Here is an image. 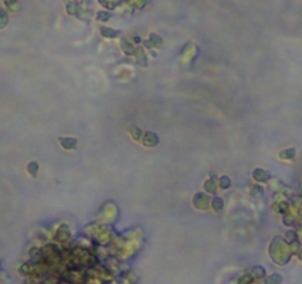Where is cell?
<instances>
[{
  "label": "cell",
  "mask_w": 302,
  "mask_h": 284,
  "mask_svg": "<svg viewBox=\"0 0 302 284\" xmlns=\"http://www.w3.org/2000/svg\"><path fill=\"white\" fill-rule=\"evenodd\" d=\"M37 172H39V164H37L36 161H31V163L28 164V173L31 176H36Z\"/></svg>",
  "instance_id": "11"
},
{
  "label": "cell",
  "mask_w": 302,
  "mask_h": 284,
  "mask_svg": "<svg viewBox=\"0 0 302 284\" xmlns=\"http://www.w3.org/2000/svg\"><path fill=\"white\" fill-rule=\"evenodd\" d=\"M204 190L208 192H215L216 191V185H215V182L212 179H209V181L204 182Z\"/></svg>",
  "instance_id": "10"
},
{
  "label": "cell",
  "mask_w": 302,
  "mask_h": 284,
  "mask_svg": "<svg viewBox=\"0 0 302 284\" xmlns=\"http://www.w3.org/2000/svg\"><path fill=\"white\" fill-rule=\"evenodd\" d=\"M67 10L70 12V13H76V3H74V2L68 3V5H67Z\"/></svg>",
  "instance_id": "17"
},
{
  "label": "cell",
  "mask_w": 302,
  "mask_h": 284,
  "mask_svg": "<svg viewBox=\"0 0 302 284\" xmlns=\"http://www.w3.org/2000/svg\"><path fill=\"white\" fill-rule=\"evenodd\" d=\"M252 196L253 197H262L264 196V188L261 185H255L252 188Z\"/></svg>",
  "instance_id": "12"
},
{
  "label": "cell",
  "mask_w": 302,
  "mask_h": 284,
  "mask_svg": "<svg viewBox=\"0 0 302 284\" xmlns=\"http://www.w3.org/2000/svg\"><path fill=\"white\" fill-rule=\"evenodd\" d=\"M212 207H213V210H216V212L222 210V207H224L222 198H221V197H213V200H212Z\"/></svg>",
  "instance_id": "5"
},
{
  "label": "cell",
  "mask_w": 302,
  "mask_h": 284,
  "mask_svg": "<svg viewBox=\"0 0 302 284\" xmlns=\"http://www.w3.org/2000/svg\"><path fill=\"white\" fill-rule=\"evenodd\" d=\"M250 272H252V277H258V278H262V277L265 275V269L262 268V266H253V268L250 269Z\"/></svg>",
  "instance_id": "6"
},
{
  "label": "cell",
  "mask_w": 302,
  "mask_h": 284,
  "mask_svg": "<svg viewBox=\"0 0 302 284\" xmlns=\"http://www.w3.org/2000/svg\"><path fill=\"white\" fill-rule=\"evenodd\" d=\"M101 34L105 37H108V39H113V37H117L120 34V31L117 30H111V28H107V27H102L101 28Z\"/></svg>",
  "instance_id": "4"
},
{
  "label": "cell",
  "mask_w": 302,
  "mask_h": 284,
  "mask_svg": "<svg viewBox=\"0 0 302 284\" xmlns=\"http://www.w3.org/2000/svg\"><path fill=\"white\" fill-rule=\"evenodd\" d=\"M6 22H8V16H6V13H0V28L5 27Z\"/></svg>",
  "instance_id": "16"
},
{
  "label": "cell",
  "mask_w": 302,
  "mask_h": 284,
  "mask_svg": "<svg viewBox=\"0 0 302 284\" xmlns=\"http://www.w3.org/2000/svg\"><path fill=\"white\" fill-rule=\"evenodd\" d=\"M229 185H231V181H229L228 176H221V179H219V186H221L222 190H227Z\"/></svg>",
  "instance_id": "9"
},
{
  "label": "cell",
  "mask_w": 302,
  "mask_h": 284,
  "mask_svg": "<svg viewBox=\"0 0 302 284\" xmlns=\"http://www.w3.org/2000/svg\"><path fill=\"white\" fill-rule=\"evenodd\" d=\"M99 2H101V3H104V2H105V0H99Z\"/></svg>",
  "instance_id": "21"
},
{
  "label": "cell",
  "mask_w": 302,
  "mask_h": 284,
  "mask_svg": "<svg viewBox=\"0 0 302 284\" xmlns=\"http://www.w3.org/2000/svg\"><path fill=\"white\" fill-rule=\"evenodd\" d=\"M121 47H123V51H125V53H129V55H132L133 52H135V49H133V46L130 45L127 40H121Z\"/></svg>",
  "instance_id": "8"
},
{
  "label": "cell",
  "mask_w": 302,
  "mask_h": 284,
  "mask_svg": "<svg viewBox=\"0 0 302 284\" xmlns=\"http://www.w3.org/2000/svg\"><path fill=\"white\" fill-rule=\"evenodd\" d=\"M144 144L147 147H156L159 144V138H157L156 133H153V132H147L145 136H144Z\"/></svg>",
  "instance_id": "1"
},
{
  "label": "cell",
  "mask_w": 302,
  "mask_h": 284,
  "mask_svg": "<svg viewBox=\"0 0 302 284\" xmlns=\"http://www.w3.org/2000/svg\"><path fill=\"white\" fill-rule=\"evenodd\" d=\"M253 178H255L258 182H267L270 179V173L262 170V169H256V170H253Z\"/></svg>",
  "instance_id": "3"
},
{
  "label": "cell",
  "mask_w": 302,
  "mask_h": 284,
  "mask_svg": "<svg viewBox=\"0 0 302 284\" xmlns=\"http://www.w3.org/2000/svg\"><path fill=\"white\" fill-rule=\"evenodd\" d=\"M150 41H151V43H154L156 46H160V45H162V39L157 36V34H154V33L150 34Z\"/></svg>",
  "instance_id": "13"
},
{
  "label": "cell",
  "mask_w": 302,
  "mask_h": 284,
  "mask_svg": "<svg viewBox=\"0 0 302 284\" xmlns=\"http://www.w3.org/2000/svg\"><path fill=\"white\" fill-rule=\"evenodd\" d=\"M286 237H289V240H295V233H287Z\"/></svg>",
  "instance_id": "19"
},
{
  "label": "cell",
  "mask_w": 302,
  "mask_h": 284,
  "mask_svg": "<svg viewBox=\"0 0 302 284\" xmlns=\"http://www.w3.org/2000/svg\"><path fill=\"white\" fill-rule=\"evenodd\" d=\"M268 283H271V284H280V283H281V277H280V275H277V274L271 275L270 280H268Z\"/></svg>",
  "instance_id": "14"
},
{
  "label": "cell",
  "mask_w": 302,
  "mask_h": 284,
  "mask_svg": "<svg viewBox=\"0 0 302 284\" xmlns=\"http://www.w3.org/2000/svg\"><path fill=\"white\" fill-rule=\"evenodd\" d=\"M61 145L65 150H74L77 148V139L76 138H61Z\"/></svg>",
  "instance_id": "2"
},
{
  "label": "cell",
  "mask_w": 302,
  "mask_h": 284,
  "mask_svg": "<svg viewBox=\"0 0 302 284\" xmlns=\"http://www.w3.org/2000/svg\"><path fill=\"white\" fill-rule=\"evenodd\" d=\"M108 18H110L108 12H99V13H98V19L99 21H107Z\"/></svg>",
  "instance_id": "15"
},
{
  "label": "cell",
  "mask_w": 302,
  "mask_h": 284,
  "mask_svg": "<svg viewBox=\"0 0 302 284\" xmlns=\"http://www.w3.org/2000/svg\"><path fill=\"white\" fill-rule=\"evenodd\" d=\"M295 157V148H289V150H284L280 153V158H287V160H290Z\"/></svg>",
  "instance_id": "7"
},
{
  "label": "cell",
  "mask_w": 302,
  "mask_h": 284,
  "mask_svg": "<svg viewBox=\"0 0 302 284\" xmlns=\"http://www.w3.org/2000/svg\"><path fill=\"white\" fill-rule=\"evenodd\" d=\"M15 0H6V3H13Z\"/></svg>",
  "instance_id": "20"
},
{
  "label": "cell",
  "mask_w": 302,
  "mask_h": 284,
  "mask_svg": "<svg viewBox=\"0 0 302 284\" xmlns=\"http://www.w3.org/2000/svg\"><path fill=\"white\" fill-rule=\"evenodd\" d=\"M132 136H133V139L138 141L141 138V130L139 129H133V130H132Z\"/></svg>",
  "instance_id": "18"
}]
</instances>
